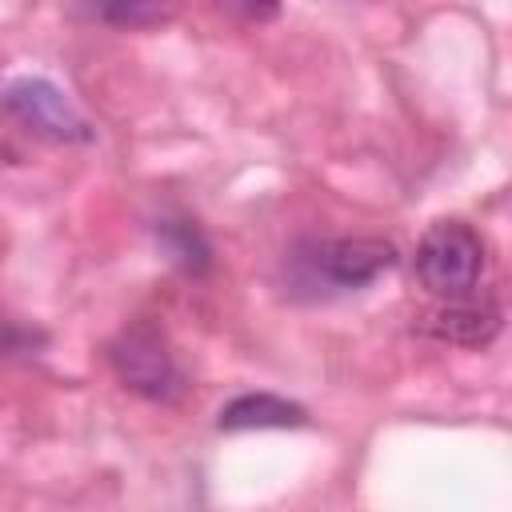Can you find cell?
<instances>
[{"label":"cell","instance_id":"7a4b0ae2","mask_svg":"<svg viewBox=\"0 0 512 512\" xmlns=\"http://www.w3.org/2000/svg\"><path fill=\"white\" fill-rule=\"evenodd\" d=\"M396 264V248L380 236H340V240H316L304 252H296V272L308 288L324 284L332 292H356L384 276Z\"/></svg>","mask_w":512,"mask_h":512},{"label":"cell","instance_id":"52a82bcc","mask_svg":"<svg viewBox=\"0 0 512 512\" xmlns=\"http://www.w3.org/2000/svg\"><path fill=\"white\" fill-rule=\"evenodd\" d=\"M84 12L96 24L140 32V28H160V24L176 20L180 0H84Z\"/></svg>","mask_w":512,"mask_h":512},{"label":"cell","instance_id":"8992f818","mask_svg":"<svg viewBox=\"0 0 512 512\" xmlns=\"http://www.w3.org/2000/svg\"><path fill=\"white\" fill-rule=\"evenodd\" d=\"M308 412L296 400H284L276 392H244L220 408L216 428L220 432H252V428H300Z\"/></svg>","mask_w":512,"mask_h":512},{"label":"cell","instance_id":"277c9868","mask_svg":"<svg viewBox=\"0 0 512 512\" xmlns=\"http://www.w3.org/2000/svg\"><path fill=\"white\" fill-rule=\"evenodd\" d=\"M4 108L36 136L48 140H64V144H84L92 140L88 120L72 108V100L44 76H20L8 84L4 92Z\"/></svg>","mask_w":512,"mask_h":512},{"label":"cell","instance_id":"ba28073f","mask_svg":"<svg viewBox=\"0 0 512 512\" xmlns=\"http://www.w3.org/2000/svg\"><path fill=\"white\" fill-rule=\"evenodd\" d=\"M156 244H160L164 256H168L180 272H188V276H200V272H208V264H212V248H208L204 232H200L192 220H160V224H156Z\"/></svg>","mask_w":512,"mask_h":512},{"label":"cell","instance_id":"5b68a950","mask_svg":"<svg viewBox=\"0 0 512 512\" xmlns=\"http://www.w3.org/2000/svg\"><path fill=\"white\" fill-rule=\"evenodd\" d=\"M420 332L444 340V344H464L480 348L500 332V308L492 300H476L472 292L464 296H440L436 308H428L416 324Z\"/></svg>","mask_w":512,"mask_h":512},{"label":"cell","instance_id":"3957f363","mask_svg":"<svg viewBox=\"0 0 512 512\" xmlns=\"http://www.w3.org/2000/svg\"><path fill=\"white\" fill-rule=\"evenodd\" d=\"M108 364L120 376V384L132 388L144 400L168 404V400H176L184 392V372H180V364H176L164 332L152 328V324H144V320L132 324V328H124L108 344Z\"/></svg>","mask_w":512,"mask_h":512},{"label":"cell","instance_id":"9c48e42d","mask_svg":"<svg viewBox=\"0 0 512 512\" xmlns=\"http://www.w3.org/2000/svg\"><path fill=\"white\" fill-rule=\"evenodd\" d=\"M212 4L232 12V16H240V20H248V24H268V20L280 16V0H212Z\"/></svg>","mask_w":512,"mask_h":512},{"label":"cell","instance_id":"6da1fadb","mask_svg":"<svg viewBox=\"0 0 512 512\" xmlns=\"http://www.w3.org/2000/svg\"><path fill=\"white\" fill-rule=\"evenodd\" d=\"M412 268L432 296H464L484 272V244L464 220H436L420 236Z\"/></svg>","mask_w":512,"mask_h":512}]
</instances>
